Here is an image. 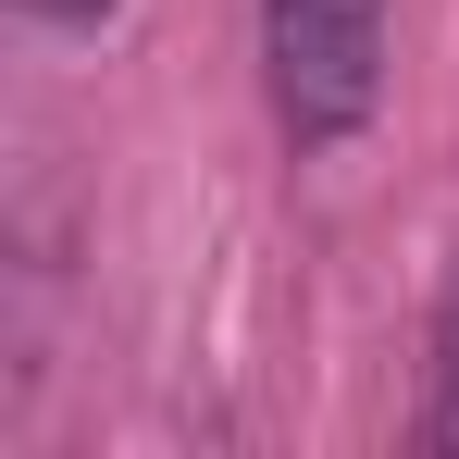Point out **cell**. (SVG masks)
<instances>
[{"label": "cell", "mask_w": 459, "mask_h": 459, "mask_svg": "<svg viewBox=\"0 0 459 459\" xmlns=\"http://www.w3.org/2000/svg\"><path fill=\"white\" fill-rule=\"evenodd\" d=\"M261 87L286 150H348L385 100V0H261Z\"/></svg>", "instance_id": "cell-1"}, {"label": "cell", "mask_w": 459, "mask_h": 459, "mask_svg": "<svg viewBox=\"0 0 459 459\" xmlns=\"http://www.w3.org/2000/svg\"><path fill=\"white\" fill-rule=\"evenodd\" d=\"M422 447L459 459V286H447V310H435V410H422Z\"/></svg>", "instance_id": "cell-2"}, {"label": "cell", "mask_w": 459, "mask_h": 459, "mask_svg": "<svg viewBox=\"0 0 459 459\" xmlns=\"http://www.w3.org/2000/svg\"><path fill=\"white\" fill-rule=\"evenodd\" d=\"M125 0H13V25H38V38H100Z\"/></svg>", "instance_id": "cell-3"}]
</instances>
